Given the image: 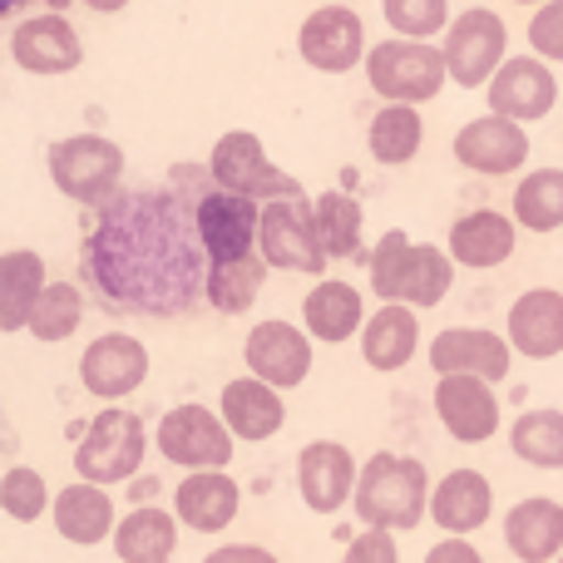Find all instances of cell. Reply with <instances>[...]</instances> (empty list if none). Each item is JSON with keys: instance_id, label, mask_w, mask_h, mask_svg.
<instances>
[{"instance_id": "1", "label": "cell", "mask_w": 563, "mask_h": 563, "mask_svg": "<svg viewBox=\"0 0 563 563\" xmlns=\"http://www.w3.org/2000/svg\"><path fill=\"white\" fill-rule=\"evenodd\" d=\"M203 233L174 194H119L99 208L89 233V267L109 301L139 317H178L208 297Z\"/></svg>"}, {"instance_id": "2", "label": "cell", "mask_w": 563, "mask_h": 563, "mask_svg": "<svg viewBox=\"0 0 563 563\" xmlns=\"http://www.w3.org/2000/svg\"><path fill=\"white\" fill-rule=\"evenodd\" d=\"M455 282V257L430 243H410L400 228H390L371 253V287L386 307H435Z\"/></svg>"}, {"instance_id": "3", "label": "cell", "mask_w": 563, "mask_h": 563, "mask_svg": "<svg viewBox=\"0 0 563 563\" xmlns=\"http://www.w3.org/2000/svg\"><path fill=\"white\" fill-rule=\"evenodd\" d=\"M430 509V475L420 460L410 455H371L361 465V485H356V515L371 529H416Z\"/></svg>"}, {"instance_id": "4", "label": "cell", "mask_w": 563, "mask_h": 563, "mask_svg": "<svg viewBox=\"0 0 563 563\" xmlns=\"http://www.w3.org/2000/svg\"><path fill=\"white\" fill-rule=\"evenodd\" d=\"M144 450H148V435H144V420L134 416V410H99L95 420H89V430L79 435L75 445V470L85 485H124V479L139 475V465H144Z\"/></svg>"}, {"instance_id": "5", "label": "cell", "mask_w": 563, "mask_h": 563, "mask_svg": "<svg viewBox=\"0 0 563 563\" xmlns=\"http://www.w3.org/2000/svg\"><path fill=\"white\" fill-rule=\"evenodd\" d=\"M366 79L390 104H426L445 89L450 65L445 49L426 45V40H386L366 55Z\"/></svg>"}, {"instance_id": "6", "label": "cell", "mask_w": 563, "mask_h": 563, "mask_svg": "<svg viewBox=\"0 0 563 563\" xmlns=\"http://www.w3.org/2000/svg\"><path fill=\"white\" fill-rule=\"evenodd\" d=\"M208 174L218 178L223 194H238V198H267V203H301V184L291 174L267 158L263 139L247 134V129H233V134L218 139L213 158H208Z\"/></svg>"}, {"instance_id": "7", "label": "cell", "mask_w": 563, "mask_h": 563, "mask_svg": "<svg viewBox=\"0 0 563 563\" xmlns=\"http://www.w3.org/2000/svg\"><path fill=\"white\" fill-rule=\"evenodd\" d=\"M124 174V148L99 134H69L49 144V178L75 203H109Z\"/></svg>"}, {"instance_id": "8", "label": "cell", "mask_w": 563, "mask_h": 563, "mask_svg": "<svg viewBox=\"0 0 563 563\" xmlns=\"http://www.w3.org/2000/svg\"><path fill=\"white\" fill-rule=\"evenodd\" d=\"M158 455L184 465L188 475H208L233 460V430L208 406H174L158 420Z\"/></svg>"}, {"instance_id": "9", "label": "cell", "mask_w": 563, "mask_h": 563, "mask_svg": "<svg viewBox=\"0 0 563 563\" xmlns=\"http://www.w3.org/2000/svg\"><path fill=\"white\" fill-rule=\"evenodd\" d=\"M505 20L495 10H465L460 20H450L445 30V65H450V79L465 89H479L505 69Z\"/></svg>"}, {"instance_id": "10", "label": "cell", "mask_w": 563, "mask_h": 563, "mask_svg": "<svg viewBox=\"0 0 563 563\" xmlns=\"http://www.w3.org/2000/svg\"><path fill=\"white\" fill-rule=\"evenodd\" d=\"M198 233H203V253L208 267L213 263H243L253 257L257 238H263V208L253 198H238V194H213L198 198Z\"/></svg>"}, {"instance_id": "11", "label": "cell", "mask_w": 563, "mask_h": 563, "mask_svg": "<svg viewBox=\"0 0 563 563\" xmlns=\"http://www.w3.org/2000/svg\"><path fill=\"white\" fill-rule=\"evenodd\" d=\"M297 45L311 69H321V75H346V69H356V59L366 55V25H361V15L346 5H321L301 20Z\"/></svg>"}, {"instance_id": "12", "label": "cell", "mask_w": 563, "mask_h": 563, "mask_svg": "<svg viewBox=\"0 0 563 563\" xmlns=\"http://www.w3.org/2000/svg\"><path fill=\"white\" fill-rule=\"evenodd\" d=\"M559 99V79L554 69L539 55H515L505 59L495 79H489V109L499 119H515V124H529V119H544Z\"/></svg>"}, {"instance_id": "13", "label": "cell", "mask_w": 563, "mask_h": 563, "mask_svg": "<svg viewBox=\"0 0 563 563\" xmlns=\"http://www.w3.org/2000/svg\"><path fill=\"white\" fill-rule=\"evenodd\" d=\"M356 485H361L356 460H351V450L336 445V440H311L297 455V489L311 515H336V509L356 495Z\"/></svg>"}, {"instance_id": "14", "label": "cell", "mask_w": 563, "mask_h": 563, "mask_svg": "<svg viewBox=\"0 0 563 563\" xmlns=\"http://www.w3.org/2000/svg\"><path fill=\"white\" fill-rule=\"evenodd\" d=\"M10 55L30 75H69L85 59V45H79L75 25L65 15H49L45 10V15H25L10 30Z\"/></svg>"}, {"instance_id": "15", "label": "cell", "mask_w": 563, "mask_h": 563, "mask_svg": "<svg viewBox=\"0 0 563 563\" xmlns=\"http://www.w3.org/2000/svg\"><path fill=\"white\" fill-rule=\"evenodd\" d=\"M144 376H148V351H144V341L124 336V331H104L85 351V361H79V380L99 400L129 396V390L144 386Z\"/></svg>"}, {"instance_id": "16", "label": "cell", "mask_w": 563, "mask_h": 563, "mask_svg": "<svg viewBox=\"0 0 563 563\" xmlns=\"http://www.w3.org/2000/svg\"><path fill=\"white\" fill-rule=\"evenodd\" d=\"M257 247H263L267 267H282V273H321V263H327L311 213L301 203H267Z\"/></svg>"}, {"instance_id": "17", "label": "cell", "mask_w": 563, "mask_h": 563, "mask_svg": "<svg viewBox=\"0 0 563 563\" xmlns=\"http://www.w3.org/2000/svg\"><path fill=\"white\" fill-rule=\"evenodd\" d=\"M247 366H253L257 380H267L273 390H287V386H301L311 371V341L301 336L297 327L287 321H257L247 331V346H243Z\"/></svg>"}, {"instance_id": "18", "label": "cell", "mask_w": 563, "mask_h": 563, "mask_svg": "<svg viewBox=\"0 0 563 563\" xmlns=\"http://www.w3.org/2000/svg\"><path fill=\"white\" fill-rule=\"evenodd\" d=\"M435 416L460 445H479L499 430V400L479 376H445L435 386Z\"/></svg>"}, {"instance_id": "19", "label": "cell", "mask_w": 563, "mask_h": 563, "mask_svg": "<svg viewBox=\"0 0 563 563\" xmlns=\"http://www.w3.org/2000/svg\"><path fill=\"white\" fill-rule=\"evenodd\" d=\"M430 366L445 376H479V380H505L509 376V346L495 331H475V327H450L435 336L430 346Z\"/></svg>"}, {"instance_id": "20", "label": "cell", "mask_w": 563, "mask_h": 563, "mask_svg": "<svg viewBox=\"0 0 563 563\" xmlns=\"http://www.w3.org/2000/svg\"><path fill=\"white\" fill-rule=\"evenodd\" d=\"M455 158L465 168H475V174L499 178V174H515V168L529 158V139H525V129H519L515 119L485 114V119H475V124L460 129Z\"/></svg>"}, {"instance_id": "21", "label": "cell", "mask_w": 563, "mask_h": 563, "mask_svg": "<svg viewBox=\"0 0 563 563\" xmlns=\"http://www.w3.org/2000/svg\"><path fill=\"white\" fill-rule=\"evenodd\" d=\"M509 346L529 361H549L563 351V291L534 287L509 307Z\"/></svg>"}, {"instance_id": "22", "label": "cell", "mask_w": 563, "mask_h": 563, "mask_svg": "<svg viewBox=\"0 0 563 563\" xmlns=\"http://www.w3.org/2000/svg\"><path fill=\"white\" fill-rule=\"evenodd\" d=\"M430 515L450 539L475 534L495 515V489H489V479L479 470H450L435 485V495H430Z\"/></svg>"}, {"instance_id": "23", "label": "cell", "mask_w": 563, "mask_h": 563, "mask_svg": "<svg viewBox=\"0 0 563 563\" xmlns=\"http://www.w3.org/2000/svg\"><path fill=\"white\" fill-rule=\"evenodd\" d=\"M238 505H243V489L238 479H228L223 470H208V475H188L174 495V509L188 529L198 534H218L238 519Z\"/></svg>"}, {"instance_id": "24", "label": "cell", "mask_w": 563, "mask_h": 563, "mask_svg": "<svg viewBox=\"0 0 563 563\" xmlns=\"http://www.w3.org/2000/svg\"><path fill=\"white\" fill-rule=\"evenodd\" d=\"M505 544L519 563L563 559V505L554 499H525L505 519Z\"/></svg>"}, {"instance_id": "25", "label": "cell", "mask_w": 563, "mask_h": 563, "mask_svg": "<svg viewBox=\"0 0 563 563\" xmlns=\"http://www.w3.org/2000/svg\"><path fill=\"white\" fill-rule=\"evenodd\" d=\"M223 420L228 430H233L238 440H273L282 430V420H287V410H282V396L267 380L257 376H243V380H228L223 386Z\"/></svg>"}, {"instance_id": "26", "label": "cell", "mask_w": 563, "mask_h": 563, "mask_svg": "<svg viewBox=\"0 0 563 563\" xmlns=\"http://www.w3.org/2000/svg\"><path fill=\"white\" fill-rule=\"evenodd\" d=\"M55 529H59V539H69V544H79V549H89V544H104L109 534H114V499L104 495L99 485H69V489H59V499H55Z\"/></svg>"}, {"instance_id": "27", "label": "cell", "mask_w": 563, "mask_h": 563, "mask_svg": "<svg viewBox=\"0 0 563 563\" xmlns=\"http://www.w3.org/2000/svg\"><path fill=\"white\" fill-rule=\"evenodd\" d=\"M509 253H515V223L505 213L475 208L450 228V257L460 267H499Z\"/></svg>"}, {"instance_id": "28", "label": "cell", "mask_w": 563, "mask_h": 563, "mask_svg": "<svg viewBox=\"0 0 563 563\" xmlns=\"http://www.w3.org/2000/svg\"><path fill=\"white\" fill-rule=\"evenodd\" d=\"M45 263H40V253H25V247H15V253L0 257V327L5 331H25L30 317H35L40 297H45Z\"/></svg>"}, {"instance_id": "29", "label": "cell", "mask_w": 563, "mask_h": 563, "mask_svg": "<svg viewBox=\"0 0 563 563\" xmlns=\"http://www.w3.org/2000/svg\"><path fill=\"white\" fill-rule=\"evenodd\" d=\"M178 549V519L154 505H139L119 519L114 529V554L119 563H168Z\"/></svg>"}, {"instance_id": "30", "label": "cell", "mask_w": 563, "mask_h": 563, "mask_svg": "<svg viewBox=\"0 0 563 563\" xmlns=\"http://www.w3.org/2000/svg\"><path fill=\"white\" fill-rule=\"evenodd\" d=\"M301 317H307V331L317 341H346L356 336L361 317H366V301L351 282H317L301 301Z\"/></svg>"}, {"instance_id": "31", "label": "cell", "mask_w": 563, "mask_h": 563, "mask_svg": "<svg viewBox=\"0 0 563 563\" xmlns=\"http://www.w3.org/2000/svg\"><path fill=\"white\" fill-rule=\"evenodd\" d=\"M416 341H420L416 311L380 307L376 317L361 327V356H366V366H376V371H400L410 356H416Z\"/></svg>"}, {"instance_id": "32", "label": "cell", "mask_w": 563, "mask_h": 563, "mask_svg": "<svg viewBox=\"0 0 563 563\" xmlns=\"http://www.w3.org/2000/svg\"><path fill=\"white\" fill-rule=\"evenodd\" d=\"M311 228H317V243L327 257H356L361 253V208L346 194H321L311 203Z\"/></svg>"}, {"instance_id": "33", "label": "cell", "mask_w": 563, "mask_h": 563, "mask_svg": "<svg viewBox=\"0 0 563 563\" xmlns=\"http://www.w3.org/2000/svg\"><path fill=\"white\" fill-rule=\"evenodd\" d=\"M509 445L525 465L563 470V410H525L509 430Z\"/></svg>"}, {"instance_id": "34", "label": "cell", "mask_w": 563, "mask_h": 563, "mask_svg": "<svg viewBox=\"0 0 563 563\" xmlns=\"http://www.w3.org/2000/svg\"><path fill=\"white\" fill-rule=\"evenodd\" d=\"M515 218L529 233L563 228V168H539L515 188Z\"/></svg>"}, {"instance_id": "35", "label": "cell", "mask_w": 563, "mask_h": 563, "mask_svg": "<svg viewBox=\"0 0 563 563\" xmlns=\"http://www.w3.org/2000/svg\"><path fill=\"white\" fill-rule=\"evenodd\" d=\"M420 139H426V124H420V114L410 104H390L380 109L376 119H371V154H376V164H410L420 148Z\"/></svg>"}, {"instance_id": "36", "label": "cell", "mask_w": 563, "mask_h": 563, "mask_svg": "<svg viewBox=\"0 0 563 563\" xmlns=\"http://www.w3.org/2000/svg\"><path fill=\"white\" fill-rule=\"evenodd\" d=\"M263 277H267V257H243V263H213L208 267V301L228 317L253 307V297L263 291Z\"/></svg>"}, {"instance_id": "37", "label": "cell", "mask_w": 563, "mask_h": 563, "mask_svg": "<svg viewBox=\"0 0 563 563\" xmlns=\"http://www.w3.org/2000/svg\"><path fill=\"white\" fill-rule=\"evenodd\" d=\"M79 321H85V297H79V287L75 282H49L35 317H30V331H35L40 341H65L79 331Z\"/></svg>"}, {"instance_id": "38", "label": "cell", "mask_w": 563, "mask_h": 563, "mask_svg": "<svg viewBox=\"0 0 563 563\" xmlns=\"http://www.w3.org/2000/svg\"><path fill=\"white\" fill-rule=\"evenodd\" d=\"M0 505H5V515L20 519V525L40 519V515H45V505H49L45 475H40V470H30V465L5 470V479H0Z\"/></svg>"}, {"instance_id": "39", "label": "cell", "mask_w": 563, "mask_h": 563, "mask_svg": "<svg viewBox=\"0 0 563 563\" xmlns=\"http://www.w3.org/2000/svg\"><path fill=\"white\" fill-rule=\"evenodd\" d=\"M380 10L390 30H400V40H430L450 20V0H380Z\"/></svg>"}, {"instance_id": "40", "label": "cell", "mask_w": 563, "mask_h": 563, "mask_svg": "<svg viewBox=\"0 0 563 563\" xmlns=\"http://www.w3.org/2000/svg\"><path fill=\"white\" fill-rule=\"evenodd\" d=\"M529 45L544 59H563V0H549V5L529 20Z\"/></svg>"}, {"instance_id": "41", "label": "cell", "mask_w": 563, "mask_h": 563, "mask_svg": "<svg viewBox=\"0 0 563 563\" xmlns=\"http://www.w3.org/2000/svg\"><path fill=\"white\" fill-rule=\"evenodd\" d=\"M341 563H400L396 539H390L386 529H366V534L351 539V549H346V559Z\"/></svg>"}, {"instance_id": "42", "label": "cell", "mask_w": 563, "mask_h": 563, "mask_svg": "<svg viewBox=\"0 0 563 563\" xmlns=\"http://www.w3.org/2000/svg\"><path fill=\"white\" fill-rule=\"evenodd\" d=\"M203 563H277V554H267L257 544H228V549H213Z\"/></svg>"}, {"instance_id": "43", "label": "cell", "mask_w": 563, "mask_h": 563, "mask_svg": "<svg viewBox=\"0 0 563 563\" xmlns=\"http://www.w3.org/2000/svg\"><path fill=\"white\" fill-rule=\"evenodd\" d=\"M426 563H485V559H479V549L465 544V539H445V544L430 549Z\"/></svg>"}, {"instance_id": "44", "label": "cell", "mask_w": 563, "mask_h": 563, "mask_svg": "<svg viewBox=\"0 0 563 563\" xmlns=\"http://www.w3.org/2000/svg\"><path fill=\"white\" fill-rule=\"evenodd\" d=\"M85 5H89V10H104V15H109V10H124L129 0H85Z\"/></svg>"}, {"instance_id": "45", "label": "cell", "mask_w": 563, "mask_h": 563, "mask_svg": "<svg viewBox=\"0 0 563 563\" xmlns=\"http://www.w3.org/2000/svg\"><path fill=\"white\" fill-rule=\"evenodd\" d=\"M45 5H49V15H59V10L69 5V0H45Z\"/></svg>"}, {"instance_id": "46", "label": "cell", "mask_w": 563, "mask_h": 563, "mask_svg": "<svg viewBox=\"0 0 563 563\" xmlns=\"http://www.w3.org/2000/svg\"><path fill=\"white\" fill-rule=\"evenodd\" d=\"M519 5H534V0H519Z\"/></svg>"}, {"instance_id": "47", "label": "cell", "mask_w": 563, "mask_h": 563, "mask_svg": "<svg viewBox=\"0 0 563 563\" xmlns=\"http://www.w3.org/2000/svg\"><path fill=\"white\" fill-rule=\"evenodd\" d=\"M559 563H563V559H559Z\"/></svg>"}]
</instances>
